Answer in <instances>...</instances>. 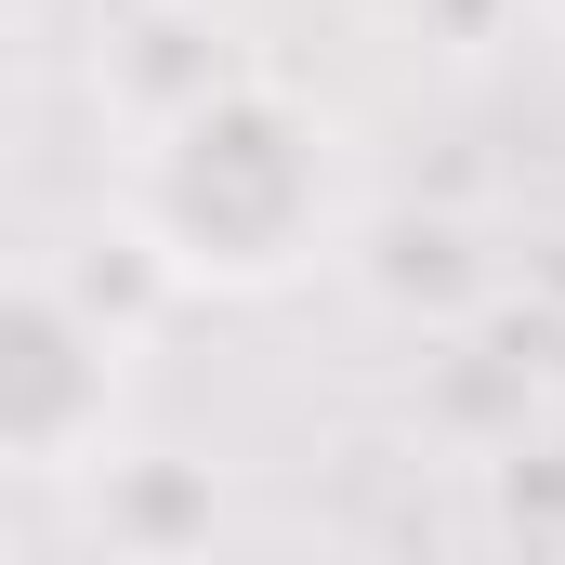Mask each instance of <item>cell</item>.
<instances>
[{
    "instance_id": "1",
    "label": "cell",
    "mask_w": 565,
    "mask_h": 565,
    "mask_svg": "<svg viewBox=\"0 0 565 565\" xmlns=\"http://www.w3.org/2000/svg\"><path fill=\"white\" fill-rule=\"evenodd\" d=\"M145 224L171 264H211V277H277L316 224V132L289 119L277 93H224L198 106L184 132L158 145V184H145Z\"/></svg>"
}]
</instances>
